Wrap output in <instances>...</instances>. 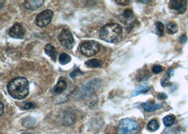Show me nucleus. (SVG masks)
I'll return each instance as SVG.
<instances>
[{"label": "nucleus", "mask_w": 188, "mask_h": 134, "mask_svg": "<svg viewBox=\"0 0 188 134\" xmlns=\"http://www.w3.org/2000/svg\"><path fill=\"white\" fill-rule=\"evenodd\" d=\"M36 107V104L35 102H25L23 107L25 110H29V109H33Z\"/></svg>", "instance_id": "nucleus-24"}, {"label": "nucleus", "mask_w": 188, "mask_h": 134, "mask_svg": "<svg viewBox=\"0 0 188 134\" xmlns=\"http://www.w3.org/2000/svg\"><path fill=\"white\" fill-rule=\"evenodd\" d=\"M161 85L163 86V87H167V86L170 85L171 84V83L169 81V79H168V78H166V77L163 78V79H161Z\"/></svg>", "instance_id": "nucleus-26"}, {"label": "nucleus", "mask_w": 188, "mask_h": 134, "mask_svg": "<svg viewBox=\"0 0 188 134\" xmlns=\"http://www.w3.org/2000/svg\"><path fill=\"white\" fill-rule=\"evenodd\" d=\"M175 121V117L173 114H169V115L165 116L164 119H163V122L165 126L166 127H170L171 126H173L174 122Z\"/></svg>", "instance_id": "nucleus-17"}, {"label": "nucleus", "mask_w": 188, "mask_h": 134, "mask_svg": "<svg viewBox=\"0 0 188 134\" xmlns=\"http://www.w3.org/2000/svg\"><path fill=\"white\" fill-rule=\"evenodd\" d=\"M152 71L154 72V74H159V73H161V72L163 71V68L161 66H159V65H155V66H153Z\"/></svg>", "instance_id": "nucleus-27"}, {"label": "nucleus", "mask_w": 188, "mask_h": 134, "mask_svg": "<svg viewBox=\"0 0 188 134\" xmlns=\"http://www.w3.org/2000/svg\"><path fill=\"white\" fill-rule=\"evenodd\" d=\"M156 25V30L157 33H158V34L159 35H164V24H163L161 22H156L155 23Z\"/></svg>", "instance_id": "nucleus-23"}, {"label": "nucleus", "mask_w": 188, "mask_h": 134, "mask_svg": "<svg viewBox=\"0 0 188 134\" xmlns=\"http://www.w3.org/2000/svg\"><path fill=\"white\" fill-rule=\"evenodd\" d=\"M151 88L148 85H138L136 88L135 89L134 91L132 93L131 96L132 97H135L138 95L140 94H142V93H146L150 90Z\"/></svg>", "instance_id": "nucleus-14"}, {"label": "nucleus", "mask_w": 188, "mask_h": 134, "mask_svg": "<svg viewBox=\"0 0 188 134\" xmlns=\"http://www.w3.org/2000/svg\"><path fill=\"white\" fill-rule=\"evenodd\" d=\"M7 90L13 98L23 100L29 94V83L26 78L18 76L9 82Z\"/></svg>", "instance_id": "nucleus-1"}, {"label": "nucleus", "mask_w": 188, "mask_h": 134, "mask_svg": "<svg viewBox=\"0 0 188 134\" xmlns=\"http://www.w3.org/2000/svg\"><path fill=\"white\" fill-rule=\"evenodd\" d=\"M24 35V28L20 23H15L9 30V35L11 38L16 39H22L23 38Z\"/></svg>", "instance_id": "nucleus-9"}, {"label": "nucleus", "mask_w": 188, "mask_h": 134, "mask_svg": "<svg viewBox=\"0 0 188 134\" xmlns=\"http://www.w3.org/2000/svg\"><path fill=\"white\" fill-rule=\"evenodd\" d=\"M85 65L92 69L101 68L103 66V62L102 60L99 59H92L87 61L85 62Z\"/></svg>", "instance_id": "nucleus-15"}, {"label": "nucleus", "mask_w": 188, "mask_h": 134, "mask_svg": "<svg viewBox=\"0 0 188 134\" xmlns=\"http://www.w3.org/2000/svg\"><path fill=\"white\" fill-rule=\"evenodd\" d=\"M178 28L175 22H169L166 26V32L170 35H173L178 32Z\"/></svg>", "instance_id": "nucleus-16"}, {"label": "nucleus", "mask_w": 188, "mask_h": 134, "mask_svg": "<svg viewBox=\"0 0 188 134\" xmlns=\"http://www.w3.org/2000/svg\"><path fill=\"white\" fill-rule=\"evenodd\" d=\"M159 128V124L157 120L153 119L148 123L147 128L150 131H156Z\"/></svg>", "instance_id": "nucleus-21"}, {"label": "nucleus", "mask_w": 188, "mask_h": 134, "mask_svg": "<svg viewBox=\"0 0 188 134\" xmlns=\"http://www.w3.org/2000/svg\"><path fill=\"white\" fill-rule=\"evenodd\" d=\"M36 124V120L32 117H26L23 121V125L26 128H30Z\"/></svg>", "instance_id": "nucleus-22"}, {"label": "nucleus", "mask_w": 188, "mask_h": 134, "mask_svg": "<svg viewBox=\"0 0 188 134\" xmlns=\"http://www.w3.org/2000/svg\"><path fill=\"white\" fill-rule=\"evenodd\" d=\"M187 36L185 35H181L180 37V38H179V41L181 43H185L187 42Z\"/></svg>", "instance_id": "nucleus-30"}, {"label": "nucleus", "mask_w": 188, "mask_h": 134, "mask_svg": "<svg viewBox=\"0 0 188 134\" xmlns=\"http://www.w3.org/2000/svg\"><path fill=\"white\" fill-rule=\"evenodd\" d=\"M115 2H116V3H118L119 4H120V5H122V6H125V5H127V4H128L129 3H130V1H128V0H124V1H123V0H119V1H115Z\"/></svg>", "instance_id": "nucleus-29"}, {"label": "nucleus", "mask_w": 188, "mask_h": 134, "mask_svg": "<svg viewBox=\"0 0 188 134\" xmlns=\"http://www.w3.org/2000/svg\"><path fill=\"white\" fill-rule=\"evenodd\" d=\"M58 60L59 62L62 65H66V64H69L71 60V57L69 54H67L66 53H61L58 57Z\"/></svg>", "instance_id": "nucleus-20"}, {"label": "nucleus", "mask_w": 188, "mask_h": 134, "mask_svg": "<svg viewBox=\"0 0 188 134\" xmlns=\"http://www.w3.org/2000/svg\"><path fill=\"white\" fill-rule=\"evenodd\" d=\"M66 88H67L66 80L64 79H63V78H60L58 80L57 85L54 86V91L56 93L60 94V93H62L63 92L66 90Z\"/></svg>", "instance_id": "nucleus-11"}, {"label": "nucleus", "mask_w": 188, "mask_h": 134, "mask_svg": "<svg viewBox=\"0 0 188 134\" xmlns=\"http://www.w3.org/2000/svg\"><path fill=\"white\" fill-rule=\"evenodd\" d=\"M83 73L80 71L79 69H76L75 70L73 71L71 74H70V76H71L72 79H75L76 76H79V75H83Z\"/></svg>", "instance_id": "nucleus-25"}, {"label": "nucleus", "mask_w": 188, "mask_h": 134, "mask_svg": "<svg viewBox=\"0 0 188 134\" xmlns=\"http://www.w3.org/2000/svg\"><path fill=\"white\" fill-rule=\"evenodd\" d=\"M100 85L101 81L99 79H93L89 80V82H87V83L84 84L80 91H78V95L83 97L89 96L92 93L97 90L100 87Z\"/></svg>", "instance_id": "nucleus-5"}, {"label": "nucleus", "mask_w": 188, "mask_h": 134, "mask_svg": "<svg viewBox=\"0 0 188 134\" xmlns=\"http://www.w3.org/2000/svg\"><path fill=\"white\" fill-rule=\"evenodd\" d=\"M173 73H174L173 69H169V70H168V72H167V74H168V76H169V77H170L171 76H172V75L173 74Z\"/></svg>", "instance_id": "nucleus-32"}, {"label": "nucleus", "mask_w": 188, "mask_h": 134, "mask_svg": "<svg viewBox=\"0 0 188 134\" xmlns=\"http://www.w3.org/2000/svg\"><path fill=\"white\" fill-rule=\"evenodd\" d=\"M99 36L102 40L107 43H118L123 38L122 27L117 23L106 24L101 29Z\"/></svg>", "instance_id": "nucleus-2"}, {"label": "nucleus", "mask_w": 188, "mask_h": 134, "mask_svg": "<svg viewBox=\"0 0 188 134\" xmlns=\"http://www.w3.org/2000/svg\"><path fill=\"white\" fill-rule=\"evenodd\" d=\"M58 41L60 44L66 49H71L74 46L75 41L71 32L70 30L65 29L58 35Z\"/></svg>", "instance_id": "nucleus-6"}, {"label": "nucleus", "mask_w": 188, "mask_h": 134, "mask_svg": "<svg viewBox=\"0 0 188 134\" xmlns=\"http://www.w3.org/2000/svg\"><path fill=\"white\" fill-rule=\"evenodd\" d=\"M44 52L46 54L49 56V57L52 59L56 61L57 58V52L56 51V49L52 44H47L45 47H44Z\"/></svg>", "instance_id": "nucleus-12"}, {"label": "nucleus", "mask_w": 188, "mask_h": 134, "mask_svg": "<svg viewBox=\"0 0 188 134\" xmlns=\"http://www.w3.org/2000/svg\"><path fill=\"white\" fill-rule=\"evenodd\" d=\"M142 107L144 108L145 111H148V112H151L159 109H161L162 107L161 105L156 104L154 102H144L142 104Z\"/></svg>", "instance_id": "nucleus-13"}, {"label": "nucleus", "mask_w": 188, "mask_h": 134, "mask_svg": "<svg viewBox=\"0 0 188 134\" xmlns=\"http://www.w3.org/2000/svg\"><path fill=\"white\" fill-rule=\"evenodd\" d=\"M0 107H1V113H0V114H1V116H2L4 112V105L2 102H1V103H0Z\"/></svg>", "instance_id": "nucleus-31"}, {"label": "nucleus", "mask_w": 188, "mask_h": 134, "mask_svg": "<svg viewBox=\"0 0 188 134\" xmlns=\"http://www.w3.org/2000/svg\"><path fill=\"white\" fill-rule=\"evenodd\" d=\"M187 2L185 0H171L169 2V7L171 10L179 13H184L187 9Z\"/></svg>", "instance_id": "nucleus-8"}, {"label": "nucleus", "mask_w": 188, "mask_h": 134, "mask_svg": "<svg viewBox=\"0 0 188 134\" xmlns=\"http://www.w3.org/2000/svg\"><path fill=\"white\" fill-rule=\"evenodd\" d=\"M122 17L123 18V19H125V23L127 21L128 22L132 21L133 19H134V13L133 12V11L130 9H125L123 13Z\"/></svg>", "instance_id": "nucleus-18"}, {"label": "nucleus", "mask_w": 188, "mask_h": 134, "mask_svg": "<svg viewBox=\"0 0 188 134\" xmlns=\"http://www.w3.org/2000/svg\"><path fill=\"white\" fill-rule=\"evenodd\" d=\"M140 126L135 120L130 118L123 119L119 122L118 126L119 134H137L138 133Z\"/></svg>", "instance_id": "nucleus-3"}, {"label": "nucleus", "mask_w": 188, "mask_h": 134, "mask_svg": "<svg viewBox=\"0 0 188 134\" xmlns=\"http://www.w3.org/2000/svg\"><path fill=\"white\" fill-rule=\"evenodd\" d=\"M52 16L53 12L52 10H44L36 16L35 19V23L39 28L46 27L51 22Z\"/></svg>", "instance_id": "nucleus-7"}, {"label": "nucleus", "mask_w": 188, "mask_h": 134, "mask_svg": "<svg viewBox=\"0 0 188 134\" xmlns=\"http://www.w3.org/2000/svg\"><path fill=\"white\" fill-rule=\"evenodd\" d=\"M167 97H168L167 95L165 93H158V95H157V98H158L160 100H165L167 98Z\"/></svg>", "instance_id": "nucleus-28"}, {"label": "nucleus", "mask_w": 188, "mask_h": 134, "mask_svg": "<svg viewBox=\"0 0 188 134\" xmlns=\"http://www.w3.org/2000/svg\"><path fill=\"white\" fill-rule=\"evenodd\" d=\"M75 121V115L73 113H66L64 117V124L66 125H71L74 124Z\"/></svg>", "instance_id": "nucleus-19"}, {"label": "nucleus", "mask_w": 188, "mask_h": 134, "mask_svg": "<svg viewBox=\"0 0 188 134\" xmlns=\"http://www.w3.org/2000/svg\"><path fill=\"white\" fill-rule=\"evenodd\" d=\"M44 3V0H38V1H25L23 2V7L25 9L28 10H37L40 8Z\"/></svg>", "instance_id": "nucleus-10"}, {"label": "nucleus", "mask_w": 188, "mask_h": 134, "mask_svg": "<svg viewBox=\"0 0 188 134\" xmlns=\"http://www.w3.org/2000/svg\"><path fill=\"white\" fill-rule=\"evenodd\" d=\"M21 134H35V133H31V132H26V133H21Z\"/></svg>", "instance_id": "nucleus-34"}, {"label": "nucleus", "mask_w": 188, "mask_h": 134, "mask_svg": "<svg viewBox=\"0 0 188 134\" xmlns=\"http://www.w3.org/2000/svg\"><path fill=\"white\" fill-rule=\"evenodd\" d=\"M101 45L94 40H87L81 43L80 50L86 57H92L100 51Z\"/></svg>", "instance_id": "nucleus-4"}, {"label": "nucleus", "mask_w": 188, "mask_h": 134, "mask_svg": "<svg viewBox=\"0 0 188 134\" xmlns=\"http://www.w3.org/2000/svg\"><path fill=\"white\" fill-rule=\"evenodd\" d=\"M139 2H140V3H145V4H147V3H149V2H150V1H138Z\"/></svg>", "instance_id": "nucleus-33"}]
</instances>
